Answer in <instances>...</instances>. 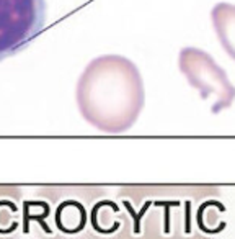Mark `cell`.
<instances>
[{
	"instance_id": "obj_7",
	"label": "cell",
	"mask_w": 235,
	"mask_h": 239,
	"mask_svg": "<svg viewBox=\"0 0 235 239\" xmlns=\"http://www.w3.org/2000/svg\"><path fill=\"white\" fill-rule=\"evenodd\" d=\"M212 26L220 46L235 61V5L220 2L211 12Z\"/></svg>"
},
{
	"instance_id": "obj_1",
	"label": "cell",
	"mask_w": 235,
	"mask_h": 239,
	"mask_svg": "<svg viewBox=\"0 0 235 239\" xmlns=\"http://www.w3.org/2000/svg\"><path fill=\"white\" fill-rule=\"evenodd\" d=\"M116 205L114 239H216L225 226V208L212 187H123Z\"/></svg>"
},
{
	"instance_id": "obj_6",
	"label": "cell",
	"mask_w": 235,
	"mask_h": 239,
	"mask_svg": "<svg viewBox=\"0 0 235 239\" xmlns=\"http://www.w3.org/2000/svg\"><path fill=\"white\" fill-rule=\"evenodd\" d=\"M21 215L23 206L20 188L0 185V239L12 237L21 221Z\"/></svg>"
},
{
	"instance_id": "obj_3",
	"label": "cell",
	"mask_w": 235,
	"mask_h": 239,
	"mask_svg": "<svg viewBox=\"0 0 235 239\" xmlns=\"http://www.w3.org/2000/svg\"><path fill=\"white\" fill-rule=\"evenodd\" d=\"M25 211L46 239H114L118 205L100 187H43Z\"/></svg>"
},
{
	"instance_id": "obj_4",
	"label": "cell",
	"mask_w": 235,
	"mask_h": 239,
	"mask_svg": "<svg viewBox=\"0 0 235 239\" xmlns=\"http://www.w3.org/2000/svg\"><path fill=\"white\" fill-rule=\"evenodd\" d=\"M178 67L188 84L198 90L199 97L209 103L212 115L232 107L235 85L209 53L199 47H183L178 54Z\"/></svg>"
},
{
	"instance_id": "obj_2",
	"label": "cell",
	"mask_w": 235,
	"mask_h": 239,
	"mask_svg": "<svg viewBox=\"0 0 235 239\" xmlns=\"http://www.w3.org/2000/svg\"><path fill=\"white\" fill-rule=\"evenodd\" d=\"M75 100L82 118L93 128L108 134L126 133L145 103L142 76L124 56H98L78 77Z\"/></svg>"
},
{
	"instance_id": "obj_5",
	"label": "cell",
	"mask_w": 235,
	"mask_h": 239,
	"mask_svg": "<svg viewBox=\"0 0 235 239\" xmlns=\"http://www.w3.org/2000/svg\"><path fill=\"white\" fill-rule=\"evenodd\" d=\"M44 25L46 0H0V61L25 51Z\"/></svg>"
}]
</instances>
